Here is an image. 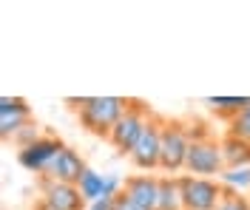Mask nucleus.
Here are the masks:
<instances>
[{
  "mask_svg": "<svg viewBox=\"0 0 250 210\" xmlns=\"http://www.w3.org/2000/svg\"><path fill=\"white\" fill-rule=\"evenodd\" d=\"M162 131H165V119L159 114H151L148 125L142 131L140 142L134 145V151L128 153L131 165L142 171V173H151V171H159V153H162Z\"/></svg>",
  "mask_w": 250,
  "mask_h": 210,
  "instance_id": "obj_4",
  "label": "nucleus"
},
{
  "mask_svg": "<svg viewBox=\"0 0 250 210\" xmlns=\"http://www.w3.org/2000/svg\"><path fill=\"white\" fill-rule=\"evenodd\" d=\"M31 122V108L23 97H0V136L3 139H15L17 131L26 128Z\"/></svg>",
  "mask_w": 250,
  "mask_h": 210,
  "instance_id": "obj_10",
  "label": "nucleus"
},
{
  "mask_svg": "<svg viewBox=\"0 0 250 210\" xmlns=\"http://www.w3.org/2000/svg\"><path fill=\"white\" fill-rule=\"evenodd\" d=\"M65 105H71L80 116V125L91 131L94 136L108 139L111 128L120 122V116L128 108L125 97H65Z\"/></svg>",
  "mask_w": 250,
  "mask_h": 210,
  "instance_id": "obj_1",
  "label": "nucleus"
},
{
  "mask_svg": "<svg viewBox=\"0 0 250 210\" xmlns=\"http://www.w3.org/2000/svg\"><path fill=\"white\" fill-rule=\"evenodd\" d=\"M185 171L190 176L202 179H219L228 168H225V156H222V145L216 139H202V142H190L188 148Z\"/></svg>",
  "mask_w": 250,
  "mask_h": 210,
  "instance_id": "obj_5",
  "label": "nucleus"
},
{
  "mask_svg": "<svg viewBox=\"0 0 250 210\" xmlns=\"http://www.w3.org/2000/svg\"><path fill=\"white\" fill-rule=\"evenodd\" d=\"M248 199H250V196H248Z\"/></svg>",
  "mask_w": 250,
  "mask_h": 210,
  "instance_id": "obj_23",
  "label": "nucleus"
},
{
  "mask_svg": "<svg viewBox=\"0 0 250 210\" xmlns=\"http://www.w3.org/2000/svg\"><path fill=\"white\" fill-rule=\"evenodd\" d=\"M159 210H185L179 176H159Z\"/></svg>",
  "mask_w": 250,
  "mask_h": 210,
  "instance_id": "obj_12",
  "label": "nucleus"
},
{
  "mask_svg": "<svg viewBox=\"0 0 250 210\" xmlns=\"http://www.w3.org/2000/svg\"><path fill=\"white\" fill-rule=\"evenodd\" d=\"M40 188H43V196L34 205V210H88V202L80 196L77 185H62V182L43 176Z\"/></svg>",
  "mask_w": 250,
  "mask_h": 210,
  "instance_id": "obj_6",
  "label": "nucleus"
},
{
  "mask_svg": "<svg viewBox=\"0 0 250 210\" xmlns=\"http://www.w3.org/2000/svg\"><path fill=\"white\" fill-rule=\"evenodd\" d=\"M123 193L142 210H159V176L131 173V176H125Z\"/></svg>",
  "mask_w": 250,
  "mask_h": 210,
  "instance_id": "obj_9",
  "label": "nucleus"
},
{
  "mask_svg": "<svg viewBox=\"0 0 250 210\" xmlns=\"http://www.w3.org/2000/svg\"><path fill=\"white\" fill-rule=\"evenodd\" d=\"M222 145V156H225V168H250V145L236 139L230 134H225Z\"/></svg>",
  "mask_w": 250,
  "mask_h": 210,
  "instance_id": "obj_13",
  "label": "nucleus"
},
{
  "mask_svg": "<svg viewBox=\"0 0 250 210\" xmlns=\"http://www.w3.org/2000/svg\"><path fill=\"white\" fill-rule=\"evenodd\" d=\"M216 210H250V199L242 196L239 191L225 188V191H222V202L216 205Z\"/></svg>",
  "mask_w": 250,
  "mask_h": 210,
  "instance_id": "obj_18",
  "label": "nucleus"
},
{
  "mask_svg": "<svg viewBox=\"0 0 250 210\" xmlns=\"http://www.w3.org/2000/svg\"><path fill=\"white\" fill-rule=\"evenodd\" d=\"M188 122L182 119H165V131H162V153H159V171L165 176H176L179 171H185L188 159Z\"/></svg>",
  "mask_w": 250,
  "mask_h": 210,
  "instance_id": "obj_3",
  "label": "nucleus"
},
{
  "mask_svg": "<svg viewBox=\"0 0 250 210\" xmlns=\"http://www.w3.org/2000/svg\"><path fill=\"white\" fill-rule=\"evenodd\" d=\"M151 108L142 102V99H128V108H125V114L120 116V122L111 128V136H108V142L120 153H131L134 151V145L140 142V136H142V131H145V125H148V119H151Z\"/></svg>",
  "mask_w": 250,
  "mask_h": 210,
  "instance_id": "obj_2",
  "label": "nucleus"
},
{
  "mask_svg": "<svg viewBox=\"0 0 250 210\" xmlns=\"http://www.w3.org/2000/svg\"><path fill=\"white\" fill-rule=\"evenodd\" d=\"M85 171H88L85 159L80 156L74 148L65 145L60 153H57V159L48 165V171L43 173V176L54 179V182H62V185H80V179H83Z\"/></svg>",
  "mask_w": 250,
  "mask_h": 210,
  "instance_id": "obj_11",
  "label": "nucleus"
},
{
  "mask_svg": "<svg viewBox=\"0 0 250 210\" xmlns=\"http://www.w3.org/2000/svg\"><path fill=\"white\" fill-rule=\"evenodd\" d=\"M77 188H80V196L91 205V202H97V199H103V191H105V176L88 168V171L83 173V179H80Z\"/></svg>",
  "mask_w": 250,
  "mask_h": 210,
  "instance_id": "obj_15",
  "label": "nucleus"
},
{
  "mask_svg": "<svg viewBox=\"0 0 250 210\" xmlns=\"http://www.w3.org/2000/svg\"><path fill=\"white\" fill-rule=\"evenodd\" d=\"M114 210H142V208H137V205H134L125 193H117V196H114Z\"/></svg>",
  "mask_w": 250,
  "mask_h": 210,
  "instance_id": "obj_21",
  "label": "nucleus"
},
{
  "mask_svg": "<svg viewBox=\"0 0 250 210\" xmlns=\"http://www.w3.org/2000/svg\"><path fill=\"white\" fill-rule=\"evenodd\" d=\"M222 188H230V191H250V168H228L222 176H219Z\"/></svg>",
  "mask_w": 250,
  "mask_h": 210,
  "instance_id": "obj_16",
  "label": "nucleus"
},
{
  "mask_svg": "<svg viewBox=\"0 0 250 210\" xmlns=\"http://www.w3.org/2000/svg\"><path fill=\"white\" fill-rule=\"evenodd\" d=\"M182 182V196H185V210H216L222 202V185L219 179H202V176H179Z\"/></svg>",
  "mask_w": 250,
  "mask_h": 210,
  "instance_id": "obj_7",
  "label": "nucleus"
},
{
  "mask_svg": "<svg viewBox=\"0 0 250 210\" xmlns=\"http://www.w3.org/2000/svg\"><path fill=\"white\" fill-rule=\"evenodd\" d=\"M228 134L250 145V105H248L242 114H239V116H233V119L228 122Z\"/></svg>",
  "mask_w": 250,
  "mask_h": 210,
  "instance_id": "obj_17",
  "label": "nucleus"
},
{
  "mask_svg": "<svg viewBox=\"0 0 250 210\" xmlns=\"http://www.w3.org/2000/svg\"><path fill=\"white\" fill-rule=\"evenodd\" d=\"M205 102H208L219 116H225V119L230 122L233 116H239V114L250 105V97H208Z\"/></svg>",
  "mask_w": 250,
  "mask_h": 210,
  "instance_id": "obj_14",
  "label": "nucleus"
},
{
  "mask_svg": "<svg viewBox=\"0 0 250 210\" xmlns=\"http://www.w3.org/2000/svg\"><path fill=\"white\" fill-rule=\"evenodd\" d=\"M62 139L60 136H40L34 145L23 148V151H17V162L26 168V171H31V173H46L48 165L57 159V153L62 151Z\"/></svg>",
  "mask_w": 250,
  "mask_h": 210,
  "instance_id": "obj_8",
  "label": "nucleus"
},
{
  "mask_svg": "<svg viewBox=\"0 0 250 210\" xmlns=\"http://www.w3.org/2000/svg\"><path fill=\"white\" fill-rule=\"evenodd\" d=\"M188 139H190V142H202V139H210V134H208V125H205L202 119H190V122H188Z\"/></svg>",
  "mask_w": 250,
  "mask_h": 210,
  "instance_id": "obj_20",
  "label": "nucleus"
},
{
  "mask_svg": "<svg viewBox=\"0 0 250 210\" xmlns=\"http://www.w3.org/2000/svg\"><path fill=\"white\" fill-rule=\"evenodd\" d=\"M88 210H114V199H108V196H103V199H97V202H91V205H88Z\"/></svg>",
  "mask_w": 250,
  "mask_h": 210,
  "instance_id": "obj_22",
  "label": "nucleus"
},
{
  "mask_svg": "<svg viewBox=\"0 0 250 210\" xmlns=\"http://www.w3.org/2000/svg\"><path fill=\"white\" fill-rule=\"evenodd\" d=\"M40 136H43V134H40V128H37L34 122H29L26 128H20V131H17V136H15V139H12V142H15V145H17V151H23V148L34 145V142H37Z\"/></svg>",
  "mask_w": 250,
  "mask_h": 210,
  "instance_id": "obj_19",
  "label": "nucleus"
}]
</instances>
